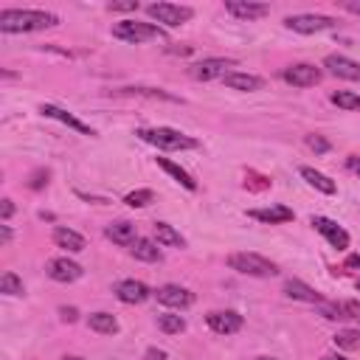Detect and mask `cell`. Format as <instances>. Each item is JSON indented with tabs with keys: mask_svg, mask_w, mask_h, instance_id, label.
<instances>
[{
	"mask_svg": "<svg viewBox=\"0 0 360 360\" xmlns=\"http://www.w3.org/2000/svg\"><path fill=\"white\" fill-rule=\"evenodd\" d=\"M0 292H3V295H22V292H25L22 278H20L14 270H6V273L0 276Z\"/></svg>",
	"mask_w": 360,
	"mask_h": 360,
	"instance_id": "28",
	"label": "cell"
},
{
	"mask_svg": "<svg viewBox=\"0 0 360 360\" xmlns=\"http://www.w3.org/2000/svg\"><path fill=\"white\" fill-rule=\"evenodd\" d=\"M146 360H166L163 349H146Z\"/></svg>",
	"mask_w": 360,
	"mask_h": 360,
	"instance_id": "41",
	"label": "cell"
},
{
	"mask_svg": "<svg viewBox=\"0 0 360 360\" xmlns=\"http://www.w3.org/2000/svg\"><path fill=\"white\" fill-rule=\"evenodd\" d=\"M301 177H304L312 188H318V191H323V194H335V191H338L335 180H332V177H326L323 172H315L312 166H301Z\"/></svg>",
	"mask_w": 360,
	"mask_h": 360,
	"instance_id": "25",
	"label": "cell"
},
{
	"mask_svg": "<svg viewBox=\"0 0 360 360\" xmlns=\"http://www.w3.org/2000/svg\"><path fill=\"white\" fill-rule=\"evenodd\" d=\"M340 8H346L349 14H357L360 17V3H340Z\"/></svg>",
	"mask_w": 360,
	"mask_h": 360,
	"instance_id": "43",
	"label": "cell"
},
{
	"mask_svg": "<svg viewBox=\"0 0 360 360\" xmlns=\"http://www.w3.org/2000/svg\"><path fill=\"white\" fill-rule=\"evenodd\" d=\"M155 160H158V166H160L166 174H172V177H174V183H180V186H183V188H188V191H194V188H197V180H194L183 166H177V163H174V160H169V158H155Z\"/></svg>",
	"mask_w": 360,
	"mask_h": 360,
	"instance_id": "22",
	"label": "cell"
},
{
	"mask_svg": "<svg viewBox=\"0 0 360 360\" xmlns=\"http://www.w3.org/2000/svg\"><path fill=\"white\" fill-rule=\"evenodd\" d=\"M152 231H155L158 245H163V248H186V239H183L180 231H174L169 222H155Z\"/></svg>",
	"mask_w": 360,
	"mask_h": 360,
	"instance_id": "24",
	"label": "cell"
},
{
	"mask_svg": "<svg viewBox=\"0 0 360 360\" xmlns=\"http://www.w3.org/2000/svg\"><path fill=\"white\" fill-rule=\"evenodd\" d=\"M228 267L242 273V276H253V278H270V276L278 273V267L270 259H264L259 253H248V250L245 253H231L228 256Z\"/></svg>",
	"mask_w": 360,
	"mask_h": 360,
	"instance_id": "4",
	"label": "cell"
},
{
	"mask_svg": "<svg viewBox=\"0 0 360 360\" xmlns=\"http://www.w3.org/2000/svg\"><path fill=\"white\" fill-rule=\"evenodd\" d=\"M318 312H321L326 321H346V318H349L346 309H343V304H335V301H323V304H318Z\"/></svg>",
	"mask_w": 360,
	"mask_h": 360,
	"instance_id": "33",
	"label": "cell"
},
{
	"mask_svg": "<svg viewBox=\"0 0 360 360\" xmlns=\"http://www.w3.org/2000/svg\"><path fill=\"white\" fill-rule=\"evenodd\" d=\"M104 236H107L110 242L121 245V248H129V245L138 239V233H135V225H132V222H127V219L110 222V225L104 228Z\"/></svg>",
	"mask_w": 360,
	"mask_h": 360,
	"instance_id": "21",
	"label": "cell"
},
{
	"mask_svg": "<svg viewBox=\"0 0 360 360\" xmlns=\"http://www.w3.org/2000/svg\"><path fill=\"white\" fill-rule=\"evenodd\" d=\"M248 217H250V219H259V222H264V225H281V222H290L295 214H292V208H287V205H270V208H250Z\"/></svg>",
	"mask_w": 360,
	"mask_h": 360,
	"instance_id": "20",
	"label": "cell"
},
{
	"mask_svg": "<svg viewBox=\"0 0 360 360\" xmlns=\"http://www.w3.org/2000/svg\"><path fill=\"white\" fill-rule=\"evenodd\" d=\"M45 273H48V278H53V281H59V284H70V281H76V278H82V264H76L73 259H68V256H59V259H51L48 264H45Z\"/></svg>",
	"mask_w": 360,
	"mask_h": 360,
	"instance_id": "11",
	"label": "cell"
},
{
	"mask_svg": "<svg viewBox=\"0 0 360 360\" xmlns=\"http://www.w3.org/2000/svg\"><path fill=\"white\" fill-rule=\"evenodd\" d=\"M259 360H278V357H259Z\"/></svg>",
	"mask_w": 360,
	"mask_h": 360,
	"instance_id": "46",
	"label": "cell"
},
{
	"mask_svg": "<svg viewBox=\"0 0 360 360\" xmlns=\"http://www.w3.org/2000/svg\"><path fill=\"white\" fill-rule=\"evenodd\" d=\"M152 200H155V191H152V188H135V191H129V194L124 197V202H127L129 208H146Z\"/></svg>",
	"mask_w": 360,
	"mask_h": 360,
	"instance_id": "32",
	"label": "cell"
},
{
	"mask_svg": "<svg viewBox=\"0 0 360 360\" xmlns=\"http://www.w3.org/2000/svg\"><path fill=\"white\" fill-rule=\"evenodd\" d=\"M321 360H349V357H343V354H323Z\"/></svg>",
	"mask_w": 360,
	"mask_h": 360,
	"instance_id": "44",
	"label": "cell"
},
{
	"mask_svg": "<svg viewBox=\"0 0 360 360\" xmlns=\"http://www.w3.org/2000/svg\"><path fill=\"white\" fill-rule=\"evenodd\" d=\"M155 298L160 304H166V307H174V309H186V307L194 304V292L186 290V287H180V284H163V287H158L155 290Z\"/></svg>",
	"mask_w": 360,
	"mask_h": 360,
	"instance_id": "12",
	"label": "cell"
},
{
	"mask_svg": "<svg viewBox=\"0 0 360 360\" xmlns=\"http://www.w3.org/2000/svg\"><path fill=\"white\" fill-rule=\"evenodd\" d=\"M0 239H3V245L11 242V228H8V225H0Z\"/></svg>",
	"mask_w": 360,
	"mask_h": 360,
	"instance_id": "42",
	"label": "cell"
},
{
	"mask_svg": "<svg viewBox=\"0 0 360 360\" xmlns=\"http://www.w3.org/2000/svg\"><path fill=\"white\" fill-rule=\"evenodd\" d=\"M284 25L295 34H318V31L335 28L338 20L329 14H290V17H284Z\"/></svg>",
	"mask_w": 360,
	"mask_h": 360,
	"instance_id": "6",
	"label": "cell"
},
{
	"mask_svg": "<svg viewBox=\"0 0 360 360\" xmlns=\"http://www.w3.org/2000/svg\"><path fill=\"white\" fill-rule=\"evenodd\" d=\"M346 169L354 172V174H360V155H349L346 158Z\"/></svg>",
	"mask_w": 360,
	"mask_h": 360,
	"instance_id": "40",
	"label": "cell"
},
{
	"mask_svg": "<svg viewBox=\"0 0 360 360\" xmlns=\"http://www.w3.org/2000/svg\"><path fill=\"white\" fill-rule=\"evenodd\" d=\"M112 37L141 45V42H152V39H166V31L155 22H141V20H121L112 25Z\"/></svg>",
	"mask_w": 360,
	"mask_h": 360,
	"instance_id": "3",
	"label": "cell"
},
{
	"mask_svg": "<svg viewBox=\"0 0 360 360\" xmlns=\"http://www.w3.org/2000/svg\"><path fill=\"white\" fill-rule=\"evenodd\" d=\"M59 25V17L45 8H3L0 11V31L3 34H28L45 31Z\"/></svg>",
	"mask_w": 360,
	"mask_h": 360,
	"instance_id": "1",
	"label": "cell"
},
{
	"mask_svg": "<svg viewBox=\"0 0 360 360\" xmlns=\"http://www.w3.org/2000/svg\"><path fill=\"white\" fill-rule=\"evenodd\" d=\"M138 138L163 149V152H183V149H197V138L180 132V129H172V127H149V129H138Z\"/></svg>",
	"mask_w": 360,
	"mask_h": 360,
	"instance_id": "2",
	"label": "cell"
},
{
	"mask_svg": "<svg viewBox=\"0 0 360 360\" xmlns=\"http://www.w3.org/2000/svg\"><path fill=\"white\" fill-rule=\"evenodd\" d=\"M225 87L231 90H242V93H253V90H262L264 87V79L262 76H253V73H242V70H231L222 76Z\"/></svg>",
	"mask_w": 360,
	"mask_h": 360,
	"instance_id": "19",
	"label": "cell"
},
{
	"mask_svg": "<svg viewBox=\"0 0 360 360\" xmlns=\"http://www.w3.org/2000/svg\"><path fill=\"white\" fill-rule=\"evenodd\" d=\"M340 304H343V309H346L349 318H357L360 321V304L357 301H340Z\"/></svg>",
	"mask_w": 360,
	"mask_h": 360,
	"instance_id": "38",
	"label": "cell"
},
{
	"mask_svg": "<svg viewBox=\"0 0 360 360\" xmlns=\"http://www.w3.org/2000/svg\"><path fill=\"white\" fill-rule=\"evenodd\" d=\"M129 253H132L135 259H141V262H160V259H163V250H160L152 239H143V236H138V239L129 245Z\"/></svg>",
	"mask_w": 360,
	"mask_h": 360,
	"instance_id": "23",
	"label": "cell"
},
{
	"mask_svg": "<svg viewBox=\"0 0 360 360\" xmlns=\"http://www.w3.org/2000/svg\"><path fill=\"white\" fill-rule=\"evenodd\" d=\"M225 11L233 14L236 20H262L270 14V6L267 3H253V0H228L225 3Z\"/></svg>",
	"mask_w": 360,
	"mask_h": 360,
	"instance_id": "14",
	"label": "cell"
},
{
	"mask_svg": "<svg viewBox=\"0 0 360 360\" xmlns=\"http://www.w3.org/2000/svg\"><path fill=\"white\" fill-rule=\"evenodd\" d=\"M323 68H329V73H335L338 79H349V82H360V62L343 56V53H329L323 59Z\"/></svg>",
	"mask_w": 360,
	"mask_h": 360,
	"instance_id": "15",
	"label": "cell"
},
{
	"mask_svg": "<svg viewBox=\"0 0 360 360\" xmlns=\"http://www.w3.org/2000/svg\"><path fill=\"white\" fill-rule=\"evenodd\" d=\"M115 93L121 96H143V98H163V101H177V96L160 90V87H118Z\"/></svg>",
	"mask_w": 360,
	"mask_h": 360,
	"instance_id": "27",
	"label": "cell"
},
{
	"mask_svg": "<svg viewBox=\"0 0 360 360\" xmlns=\"http://www.w3.org/2000/svg\"><path fill=\"white\" fill-rule=\"evenodd\" d=\"M112 292H115V298L124 301V304H143V301L152 295V290H149L143 281H138V278H124V281H118V284L112 287Z\"/></svg>",
	"mask_w": 360,
	"mask_h": 360,
	"instance_id": "13",
	"label": "cell"
},
{
	"mask_svg": "<svg viewBox=\"0 0 360 360\" xmlns=\"http://www.w3.org/2000/svg\"><path fill=\"white\" fill-rule=\"evenodd\" d=\"M332 340H335V346H338V349L357 352V349H360V329H340Z\"/></svg>",
	"mask_w": 360,
	"mask_h": 360,
	"instance_id": "31",
	"label": "cell"
},
{
	"mask_svg": "<svg viewBox=\"0 0 360 360\" xmlns=\"http://www.w3.org/2000/svg\"><path fill=\"white\" fill-rule=\"evenodd\" d=\"M357 290H360V281H357Z\"/></svg>",
	"mask_w": 360,
	"mask_h": 360,
	"instance_id": "47",
	"label": "cell"
},
{
	"mask_svg": "<svg viewBox=\"0 0 360 360\" xmlns=\"http://www.w3.org/2000/svg\"><path fill=\"white\" fill-rule=\"evenodd\" d=\"M281 79L292 87H315L321 79H323V70L309 65V62H298V65H290L281 70Z\"/></svg>",
	"mask_w": 360,
	"mask_h": 360,
	"instance_id": "8",
	"label": "cell"
},
{
	"mask_svg": "<svg viewBox=\"0 0 360 360\" xmlns=\"http://www.w3.org/2000/svg\"><path fill=\"white\" fill-rule=\"evenodd\" d=\"M236 62L233 59H225V56H208V59H200L188 68V73L197 79V82H211V79H222L225 73H231L228 68H233Z\"/></svg>",
	"mask_w": 360,
	"mask_h": 360,
	"instance_id": "7",
	"label": "cell"
},
{
	"mask_svg": "<svg viewBox=\"0 0 360 360\" xmlns=\"http://www.w3.org/2000/svg\"><path fill=\"white\" fill-rule=\"evenodd\" d=\"M62 360H84V357H76V354H68V357H62Z\"/></svg>",
	"mask_w": 360,
	"mask_h": 360,
	"instance_id": "45",
	"label": "cell"
},
{
	"mask_svg": "<svg viewBox=\"0 0 360 360\" xmlns=\"http://www.w3.org/2000/svg\"><path fill=\"white\" fill-rule=\"evenodd\" d=\"M158 329L166 332V335H180L186 329V321H183V315L166 312V315H158Z\"/></svg>",
	"mask_w": 360,
	"mask_h": 360,
	"instance_id": "29",
	"label": "cell"
},
{
	"mask_svg": "<svg viewBox=\"0 0 360 360\" xmlns=\"http://www.w3.org/2000/svg\"><path fill=\"white\" fill-rule=\"evenodd\" d=\"M87 326L93 332H98V335H115L118 332V321L110 312H90L87 315Z\"/></svg>",
	"mask_w": 360,
	"mask_h": 360,
	"instance_id": "26",
	"label": "cell"
},
{
	"mask_svg": "<svg viewBox=\"0 0 360 360\" xmlns=\"http://www.w3.org/2000/svg\"><path fill=\"white\" fill-rule=\"evenodd\" d=\"M307 146L315 149V152H326V149H329V141L321 138V135H307Z\"/></svg>",
	"mask_w": 360,
	"mask_h": 360,
	"instance_id": "35",
	"label": "cell"
},
{
	"mask_svg": "<svg viewBox=\"0 0 360 360\" xmlns=\"http://www.w3.org/2000/svg\"><path fill=\"white\" fill-rule=\"evenodd\" d=\"M51 236H53V245L62 248V250H68V253H82V250L87 248V239H84L79 231L65 228V225H56Z\"/></svg>",
	"mask_w": 360,
	"mask_h": 360,
	"instance_id": "16",
	"label": "cell"
},
{
	"mask_svg": "<svg viewBox=\"0 0 360 360\" xmlns=\"http://www.w3.org/2000/svg\"><path fill=\"white\" fill-rule=\"evenodd\" d=\"M110 11H138V0H124V3H110Z\"/></svg>",
	"mask_w": 360,
	"mask_h": 360,
	"instance_id": "36",
	"label": "cell"
},
{
	"mask_svg": "<svg viewBox=\"0 0 360 360\" xmlns=\"http://www.w3.org/2000/svg\"><path fill=\"white\" fill-rule=\"evenodd\" d=\"M329 101H332L335 107H340V110H360V96L352 93V90H335V93L329 96Z\"/></svg>",
	"mask_w": 360,
	"mask_h": 360,
	"instance_id": "30",
	"label": "cell"
},
{
	"mask_svg": "<svg viewBox=\"0 0 360 360\" xmlns=\"http://www.w3.org/2000/svg\"><path fill=\"white\" fill-rule=\"evenodd\" d=\"M284 295L287 298H292V301H307V304H323L326 298L315 290V287H309V284H304L301 278H287L284 281Z\"/></svg>",
	"mask_w": 360,
	"mask_h": 360,
	"instance_id": "17",
	"label": "cell"
},
{
	"mask_svg": "<svg viewBox=\"0 0 360 360\" xmlns=\"http://www.w3.org/2000/svg\"><path fill=\"white\" fill-rule=\"evenodd\" d=\"M59 318H62L65 323H73V321L79 318V309H76V307H59Z\"/></svg>",
	"mask_w": 360,
	"mask_h": 360,
	"instance_id": "37",
	"label": "cell"
},
{
	"mask_svg": "<svg viewBox=\"0 0 360 360\" xmlns=\"http://www.w3.org/2000/svg\"><path fill=\"white\" fill-rule=\"evenodd\" d=\"M39 112H42V115H48V118H56V121L68 124L70 129H76V132H82V135H96V129H93V127H87L84 121H79L76 115H70L68 110H62V107H56V104H39Z\"/></svg>",
	"mask_w": 360,
	"mask_h": 360,
	"instance_id": "18",
	"label": "cell"
},
{
	"mask_svg": "<svg viewBox=\"0 0 360 360\" xmlns=\"http://www.w3.org/2000/svg\"><path fill=\"white\" fill-rule=\"evenodd\" d=\"M309 225L332 245V248H338V250H346L349 248V233H346V228H340L335 219H329V217H321V214H315L312 219H309Z\"/></svg>",
	"mask_w": 360,
	"mask_h": 360,
	"instance_id": "9",
	"label": "cell"
},
{
	"mask_svg": "<svg viewBox=\"0 0 360 360\" xmlns=\"http://www.w3.org/2000/svg\"><path fill=\"white\" fill-rule=\"evenodd\" d=\"M205 323L211 326V332H217V335H233V332H239L242 329V315L239 312H233V309H211L208 315H205Z\"/></svg>",
	"mask_w": 360,
	"mask_h": 360,
	"instance_id": "10",
	"label": "cell"
},
{
	"mask_svg": "<svg viewBox=\"0 0 360 360\" xmlns=\"http://www.w3.org/2000/svg\"><path fill=\"white\" fill-rule=\"evenodd\" d=\"M48 183V169H37V172H31V180H28V188H34V191H39L42 186Z\"/></svg>",
	"mask_w": 360,
	"mask_h": 360,
	"instance_id": "34",
	"label": "cell"
},
{
	"mask_svg": "<svg viewBox=\"0 0 360 360\" xmlns=\"http://www.w3.org/2000/svg\"><path fill=\"white\" fill-rule=\"evenodd\" d=\"M146 14L155 20V25H166V28H177L183 22H188L194 17V8L191 6H177V3H166V0H158V3H149L146 6Z\"/></svg>",
	"mask_w": 360,
	"mask_h": 360,
	"instance_id": "5",
	"label": "cell"
},
{
	"mask_svg": "<svg viewBox=\"0 0 360 360\" xmlns=\"http://www.w3.org/2000/svg\"><path fill=\"white\" fill-rule=\"evenodd\" d=\"M11 214H14V202H11L8 197H6V200H0V217H3V219H8Z\"/></svg>",
	"mask_w": 360,
	"mask_h": 360,
	"instance_id": "39",
	"label": "cell"
}]
</instances>
